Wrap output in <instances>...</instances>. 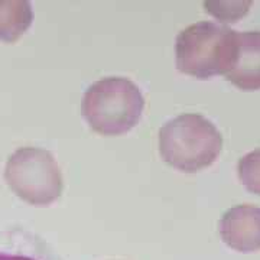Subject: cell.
<instances>
[{
    "label": "cell",
    "mask_w": 260,
    "mask_h": 260,
    "mask_svg": "<svg viewBox=\"0 0 260 260\" xmlns=\"http://www.w3.org/2000/svg\"><path fill=\"white\" fill-rule=\"evenodd\" d=\"M177 67L201 80L227 74L239 54V32L215 22H197L177 37Z\"/></svg>",
    "instance_id": "6da1fadb"
},
{
    "label": "cell",
    "mask_w": 260,
    "mask_h": 260,
    "mask_svg": "<svg viewBox=\"0 0 260 260\" xmlns=\"http://www.w3.org/2000/svg\"><path fill=\"white\" fill-rule=\"evenodd\" d=\"M223 148V136L213 121L186 113L167 121L159 130V152L171 167L197 172L210 167Z\"/></svg>",
    "instance_id": "7a4b0ae2"
},
{
    "label": "cell",
    "mask_w": 260,
    "mask_h": 260,
    "mask_svg": "<svg viewBox=\"0 0 260 260\" xmlns=\"http://www.w3.org/2000/svg\"><path fill=\"white\" fill-rule=\"evenodd\" d=\"M145 107L139 87L123 77H107L91 84L83 99V116L90 127L104 136L133 129Z\"/></svg>",
    "instance_id": "3957f363"
},
{
    "label": "cell",
    "mask_w": 260,
    "mask_h": 260,
    "mask_svg": "<svg viewBox=\"0 0 260 260\" xmlns=\"http://www.w3.org/2000/svg\"><path fill=\"white\" fill-rule=\"evenodd\" d=\"M9 188L29 204L48 205L62 192V174L51 152L26 146L10 155L5 168Z\"/></svg>",
    "instance_id": "277c9868"
},
{
    "label": "cell",
    "mask_w": 260,
    "mask_h": 260,
    "mask_svg": "<svg viewBox=\"0 0 260 260\" xmlns=\"http://www.w3.org/2000/svg\"><path fill=\"white\" fill-rule=\"evenodd\" d=\"M223 242L243 253L260 250V208L251 204L227 210L220 221Z\"/></svg>",
    "instance_id": "5b68a950"
},
{
    "label": "cell",
    "mask_w": 260,
    "mask_h": 260,
    "mask_svg": "<svg viewBox=\"0 0 260 260\" xmlns=\"http://www.w3.org/2000/svg\"><path fill=\"white\" fill-rule=\"evenodd\" d=\"M225 78L246 91L260 90V30L239 32L237 61Z\"/></svg>",
    "instance_id": "8992f818"
},
{
    "label": "cell",
    "mask_w": 260,
    "mask_h": 260,
    "mask_svg": "<svg viewBox=\"0 0 260 260\" xmlns=\"http://www.w3.org/2000/svg\"><path fill=\"white\" fill-rule=\"evenodd\" d=\"M34 19L29 2L0 0V39L6 42L16 41L26 32Z\"/></svg>",
    "instance_id": "52a82bcc"
},
{
    "label": "cell",
    "mask_w": 260,
    "mask_h": 260,
    "mask_svg": "<svg viewBox=\"0 0 260 260\" xmlns=\"http://www.w3.org/2000/svg\"><path fill=\"white\" fill-rule=\"evenodd\" d=\"M242 184L250 192L260 195V149L246 153L237 165Z\"/></svg>",
    "instance_id": "ba28073f"
},
{
    "label": "cell",
    "mask_w": 260,
    "mask_h": 260,
    "mask_svg": "<svg viewBox=\"0 0 260 260\" xmlns=\"http://www.w3.org/2000/svg\"><path fill=\"white\" fill-rule=\"evenodd\" d=\"M251 2H205L204 6L207 13L221 22H237V19L244 16Z\"/></svg>",
    "instance_id": "9c48e42d"
},
{
    "label": "cell",
    "mask_w": 260,
    "mask_h": 260,
    "mask_svg": "<svg viewBox=\"0 0 260 260\" xmlns=\"http://www.w3.org/2000/svg\"><path fill=\"white\" fill-rule=\"evenodd\" d=\"M0 260H35L29 256H22V254H9V253H3L0 251Z\"/></svg>",
    "instance_id": "30bf717a"
}]
</instances>
